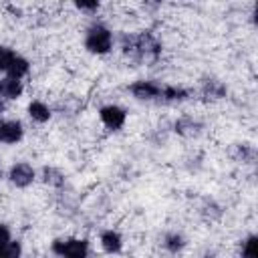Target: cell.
<instances>
[{
  "mask_svg": "<svg viewBox=\"0 0 258 258\" xmlns=\"http://www.w3.org/2000/svg\"><path fill=\"white\" fill-rule=\"evenodd\" d=\"M101 248H103L105 252H109V254L121 252V248H123V238H121V234L115 232V230H105V232L101 234Z\"/></svg>",
  "mask_w": 258,
  "mask_h": 258,
  "instance_id": "30bf717a",
  "label": "cell"
},
{
  "mask_svg": "<svg viewBox=\"0 0 258 258\" xmlns=\"http://www.w3.org/2000/svg\"><path fill=\"white\" fill-rule=\"evenodd\" d=\"M202 95H204L206 99L216 101V99L226 97V87H224V83H222V81H218V79H208V81H204Z\"/></svg>",
  "mask_w": 258,
  "mask_h": 258,
  "instance_id": "7c38bea8",
  "label": "cell"
},
{
  "mask_svg": "<svg viewBox=\"0 0 258 258\" xmlns=\"http://www.w3.org/2000/svg\"><path fill=\"white\" fill-rule=\"evenodd\" d=\"M4 111V99H0V113Z\"/></svg>",
  "mask_w": 258,
  "mask_h": 258,
  "instance_id": "44dd1931",
  "label": "cell"
},
{
  "mask_svg": "<svg viewBox=\"0 0 258 258\" xmlns=\"http://www.w3.org/2000/svg\"><path fill=\"white\" fill-rule=\"evenodd\" d=\"M85 48L93 54H107L113 48V32L105 24H91L85 32Z\"/></svg>",
  "mask_w": 258,
  "mask_h": 258,
  "instance_id": "7a4b0ae2",
  "label": "cell"
},
{
  "mask_svg": "<svg viewBox=\"0 0 258 258\" xmlns=\"http://www.w3.org/2000/svg\"><path fill=\"white\" fill-rule=\"evenodd\" d=\"M22 256V246L18 240H10L0 248V258H20Z\"/></svg>",
  "mask_w": 258,
  "mask_h": 258,
  "instance_id": "e0dca14e",
  "label": "cell"
},
{
  "mask_svg": "<svg viewBox=\"0 0 258 258\" xmlns=\"http://www.w3.org/2000/svg\"><path fill=\"white\" fill-rule=\"evenodd\" d=\"M200 127H202V125H200L198 121L189 119V117H183V119H179V121L175 123V131L181 133V135H196Z\"/></svg>",
  "mask_w": 258,
  "mask_h": 258,
  "instance_id": "9a60e30c",
  "label": "cell"
},
{
  "mask_svg": "<svg viewBox=\"0 0 258 258\" xmlns=\"http://www.w3.org/2000/svg\"><path fill=\"white\" fill-rule=\"evenodd\" d=\"M34 177H36V173H34L32 165L26 163V161L14 163V165L10 167V171H8V179H10L16 187H28V185L34 181Z\"/></svg>",
  "mask_w": 258,
  "mask_h": 258,
  "instance_id": "52a82bcc",
  "label": "cell"
},
{
  "mask_svg": "<svg viewBox=\"0 0 258 258\" xmlns=\"http://www.w3.org/2000/svg\"><path fill=\"white\" fill-rule=\"evenodd\" d=\"M50 250L58 258H89V242L83 238H58Z\"/></svg>",
  "mask_w": 258,
  "mask_h": 258,
  "instance_id": "277c9868",
  "label": "cell"
},
{
  "mask_svg": "<svg viewBox=\"0 0 258 258\" xmlns=\"http://www.w3.org/2000/svg\"><path fill=\"white\" fill-rule=\"evenodd\" d=\"M163 246H165V250H167V252L177 254V252L185 246V238H183L181 234H177V232L165 234V238H163Z\"/></svg>",
  "mask_w": 258,
  "mask_h": 258,
  "instance_id": "5bb4252c",
  "label": "cell"
},
{
  "mask_svg": "<svg viewBox=\"0 0 258 258\" xmlns=\"http://www.w3.org/2000/svg\"><path fill=\"white\" fill-rule=\"evenodd\" d=\"M161 87H163V85H159V83H155V81H145V79H141V81H135V83L129 87V93H131L137 101H159V97H161Z\"/></svg>",
  "mask_w": 258,
  "mask_h": 258,
  "instance_id": "5b68a950",
  "label": "cell"
},
{
  "mask_svg": "<svg viewBox=\"0 0 258 258\" xmlns=\"http://www.w3.org/2000/svg\"><path fill=\"white\" fill-rule=\"evenodd\" d=\"M242 258H258V238L254 234L242 242Z\"/></svg>",
  "mask_w": 258,
  "mask_h": 258,
  "instance_id": "2e32d148",
  "label": "cell"
},
{
  "mask_svg": "<svg viewBox=\"0 0 258 258\" xmlns=\"http://www.w3.org/2000/svg\"><path fill=\"white\" fill-rule=\"evenodd\" d=\"M28 117L32 121H36V123H46L50 119V109H48L46 103H42L38 99L36 101H30L28 103Z\"/></svg>",
  "mask_w": 258,
  "mask_h": 258,
  "instance_id": "4fadbf2b",
  "label": "cell"
},
{
  "mask_svg": "<svg viewBox=\"0 0 258 258\" xmlns=\"http://www.w3.org/2000/svg\"><path fill=\"white\" fill-rule=\"evenodd\" d=\"M12 240V236H10V228L6 226V224H0V248L4 246V244H8Z\"/></svg>",
  "mask_w": 258,
  "mask_h": 258,
  "instance_id": "d6986e66",
  "label": "cell"
},
{
  "mask_svg": "<svg viewBox=\"0 0 258 258\" xmlns=\"http://www.w3.org/2000/svg\"><path fill=\"white\" fill-rule=\"evenodd\" d=\"M24 87H22V81L20 79H14V77H2L0 79V99H18L22 95Z\"/></svg>",
  "mask_w": 258,
  "mask_h": 258,
  "instance_id": "9c48e42d",
  "label": "cell"
},
{
  "mask_svg": "<svg viewBox=\"0 0 258 258\" xmlns=\"http://www.w3.org/2000/svg\"><path fill=\"white\" fill-rule=\"evenodd\" d=\"M189 91L183 89V87H173V85H163L161 87V97L159 101L163 103H179V101H185L189 99Z\"/></svg>",
  "mask_w": 258,
  "mask_h": 258,
  "instance_id": "8fae6325",
  "label": "cell"
},
{
  "mask_svg": "<svg viewBox=\"0 0 258 258\" xmlns=\"http://www.w3.org/2000/svg\"><path fill=\"white\" fill-rule=\"evenodd\" d=\"M0 71L6 73V77L22 79L28 75L30 62L24 56H20L16 50H12L8 46H0Z\"/></svg>",
  "mask_w": 258,
  "mask_h": 258,
  "instance_id": "3957f363",
  "label": "cell"
},
{
  "mask_svg": "<svg viewBox=\"0 0 258 258\" xmlns=\"http://www.w3.org/2000/svg\"><path fill=\"white\" fill-rule=\"evenodd\" d=\"M75 6H77L79 10H91V12H93V10H99V2H77Z\"/></svg>",
  "mask_w": 258,
  "mask_h": 258,
  "instance_id": "ffe728a7",
  "label": "cell"
},
{
  "mask_svg": "<svg viewBox=\"0 0 258 258\" xmlns=\"http://www.w3.org/2000/svg\"><path fill=\"white\" fill-rule=\"evenodd\" d=\"M42 181H44V183H50V185H60V183L64 181V177H62V173H60L58 169H54V167H44V169H42Z\"/></svg>",
  "mask_w": 258,
  "mask_h": 258,
  "instance_id": "ac0fdd59",
  "label": "cell"
},
{
  "mask_svg": "<svg viewBox=\"0 0 258 258\" xmlns=\"http://www.w3.org/2000/svg\"><path fill=\"white\" fill-rule=\"evenodd\" d=\"M99 117H101V121H103V125H105L107 129L117 131V129H121V127L125 125L127 113H125V109H121L119 105H105V107H101Z\"/></svg>",
  "mask_w": 258,
  "mask_h": 258,
  "instance_id": "8992f818",
  "label": "cell"
},
{
  "mask_svg": "<svg viewBox=\"0 0 258 258\" xmlns=\"http://www.w3.org/2000/svg\"><path fill=\"white\" fill-rule=\"evenodd\" d=\"M121 48L125 54H131L139 60H155L161 54V42L151 34L149 30H143L139 34H123Z\"/></svg>",
  "mask_w": 258,
  "mask_h": 258,
  "instance_id": "6da1fadb",
  "label": "cell"
},
{
  "mask_svg": "<svg viewBox=\"0 0 258 258\" xmlns=\"http://www.w3.org/2000/svg\"><path fill=\"white\" fill-rule=\"evenodd\" d=\"M24 135V127L16 119H0V143H18Z\"/></svg>",
  "mask_w": 258,
  "mask_h": 258,
  "instance_id": "ba28073f",
  "label": "cell"
}]
</instances>
